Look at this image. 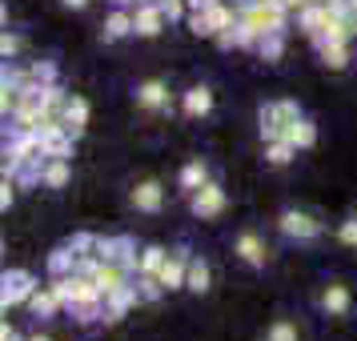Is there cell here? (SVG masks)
<instances>
[{
    "label": "cell",
    "instance_id": "6da1fadb",
    "mask_svg": "<svg viewBox=\"0 0 357 341\" xmlns=\"http://www.w3.org/2000/svg\"><path fill=\"white\" fill-rule=\"evenodd\" d=\"M273 225L293 245H313V241H321V233H325V221L309 209H281Z\"/></svg>",
    "mask_w": 357,
    "mask_h": 341
},
{
    "label": "cell",
    "instance_id": "7a4b0ae2",
    "mask_svg": "<svg viewBox=\"0 0 357 341\" xmlns=\"http://www.w3.org/2000/svg\"><path fill=\"white\" fill-rule=\"evenodd\" d=\"M233 257L241 261L245 269H269V261H273V249L265 245V237H261L257 229H241L237 237H233Z\"/></svg>",
    "mask_w": 357,
    "mask_h": 341
},
{
    "label": "cell",
    "instance_id": "3957f363",
    "mask_svg": "<svg viewBox=\"0 0 357 341\" xmlns=\"http://www.w3.org/2000/svg\"><path fill=\"white\" fill-rule=\"evenodd\" d=\"M225 209H229V193H225V185H221L217 177L205 181V185L189 197V213H193L197 221H217Z\"/></svg>",
    "mask_w": 357,
    "mask_h": 341
},
{
    "label": "cell",
    "instance_id": "277c9868",
    "mask_svg": "<svg viewBox=\"0 0 357 341\" xmlns=\"http://www.w3.org/2000/svg\"><path fill=\"white\" fill-rule=\"evenodd\" d=\"M36 281L29 269H8V273L0 277V309L8 313V309H20V305H29V297L36 293Z\"/></svg>",
    "mask_w": 357,
    "mask_h": 341
},
{
    "label": "cell",
    "instance_id": "5b68a950",
    "mask_svg": "<svg viewBox=\"0 0 357 341\" xmlns=\"http://www.w3.org/2000/svg\"><path fill=\"white\" fill-rule=\"evenodd\" d=\"M165 24H169V17H165L161 0H141V4H132V29L141 36V40H157V36L165 33Z\"/></svg>",
    "mask_w": 357,
    "mask_h": 341
},
{
    "label": "cell",
    "instance_id": "8992f818",
    "mask_svg": "<svg viewBox=\"0 0 357 341\" xmlns=\"http://www.w3.org/2000/svg\"><path fill=\"white\" fill-rule=\"evenodd\" d=\"M317 309H321L325 317H349V309H354V289L341 281V277H329L317 293Z\"/></svg>",
    "mask_w": 357,
    "mask_h": 341
},
{
    "label": "cell",
    "instance_id": "52a82bcc",
    "mask_svg": "<svg viewBox=\"0 0 357 341\" xmlns=\"http://www.w3.org/2000/svg\"><path fill=\"white\" fill-rule=\"evenodd\" d=\"M189 261H193V249H189L185 241L169 249V261H165V269H161V285H165V293H185Z\"/></svg>",
    "mask_w": 357,
    "mask_h": 341
},
{
    "label": "cell",
    "instance_id": "ba28073f",
    "mask_svg": "<svg viewBox=\"0 0 357 341\" xmlns=\"http://www.w3.org/2000/svg\"><path fill=\"white\" fill-rule=\"evenodd\" d=\"M132 100H137V109H145V113H165V109L173 105V89H169V81H161V77H149V81H141L132 89Z\"/></svg>",
    "mask_w": 357,
    "mask_h": 341
},
{
    "label": "cell",
    "instance_id": "9c48e42d",
    "mask_svg": "<svg viewBox=\"0 0 357 341\" xmlns=\"http://www.w3.org/2000/svg\"><path fill=\"white\" fill-rule=\"evenodd\" d=\"M129 205L137 213H145V217H157V213L165 209V185L157 177L137 181V185L129 189Z\"/></svg>",
    "mask_w": 357,
    "mask_h": 341
},
{
    "label": "cell",
    "instance_id": "30bf717a",
    "mask_svg": "<svg viewBox=\"0 0 357 341\" xmlns=\"http://www.w3.org/2000/svg\"><path fill=\"white\" fill-rule=\"evenodd\" d=\"M201 17H205V40H217L221 33H229V29L237 24L241 13H237V0H233V4H229V0H217V4H209V8L201 13Z\"/></svg>",
    "mask_w": 357,
    "mask_h": 341
},
{
    "label": "cell",
    "instance_id": "8fae6325",
    "mask_svg": "<svg viewBox=\"0 0 357 341\" xmlns=\"http://www.w3.org/2000/svg\"><path fill=\"white\" fill-rule=\"evenodd\" d=\"M141 305V297H137V285H125V289H116V293H109L105 297V321L100 325H121L125 317H129V309H137Z\"/></svg>",
    "mask_w": 357,
    "mask_h": 341
},
{
    "label": "cell",
    "instance_id": "7c38bea8",
    "mask_svg": "<svg viewBox=\"0 0 357 341\" xmlns=\"http://www.w3.org/2000/svg\"><path fill=\"white\" fill-rule=\"evenodd\" d=\"M213 105H217V97H213L209 84H189V89L181 93V113L193 116V121H205V116L213 113Z\"/></svg>",
    "mask_w": 357,
    "mask_h": 341
},
{
    "label": "cell",
    "instance_id": "4fadbf2b",
    "mask_svg": "<svg viewBox=\"0 0 357 341\" xmlns=\"http://www.w3.org/2000/svg\"><path fill=\"white\" fill-rule=\"evenodd\" d=\"M24 309L33 313L36 321H52V317L65 309V301H61V293L52 289V281H49V285H36V293L29 297V305H24Z\"/></svg>",
    "mask_w": 357,
    "mask_h": 341
},
{
    "label": "cell",
    "instance_id": "5bb4252c",
    "mask_svg": "<svg viewBox=\"0 0 357 341\" xmlns=\"http://www.w3.org/2000/svg\"><path fill=\"white\" fill-rule=\"evenodd\" d=\"M205 181H213V169H209V161L205 157H189V161L181 165V173H177V189L185 197H193Z\"/></svg>",
    "mask_w": 357,
    "mask_h": 341
},
{
    "label": "cell",
    "instance_id": "9a60e30c",
    "mask_svg": "<svg viewBox=\"0 0 357 341\" xmlns=\"http://www.w3.org/2000/svg\"><path fill=\"white\" fill-rule=\"evenodd\" d=\"M297 17V33L305 36V40H317V36L325 33V24H329V0L325 4H309V8H301V13H293Z\"/></svg>",
    "mask_w": 357,
    "mask_h": 341
},
{
    "label": "cell",
    "instance_id": "2e32d148",
    "mask_svg": "<svg viewBox=\"0 0 357 341\" xmlns=\"http://www.w3.org/2000/svg\"><path fill=\"white\" fill-rule=\"evenodd\" d=\"M40 185H45V189H52V193L68 189V185H73V161H65V157H45Z\"/></svg>",
    "mask_w": 357,
    "mask_h": 341
},
{
    "label": "cell",
    "instance_id": "e0dca14e",
    "mask_svg": "<svg viewBox=\"0 0 357 341\" xmlns=\"http://www.w3.org/2000/svg\"><path fill=\"white\" fill-rule=\"evenodd\" d=\"M137 29H132V8H113L109 17H105V24H100V40L105 45H116V40H125V36H132Z\"/></svg>",
    "mask_w": 357,
    "mask_h": 341
},
{
    "label": "cell",
    "instance_id": "ac0fdd59",
    "mask_svg": "<svg viewBox=\"0 0 357 341\" xmlns=\"http://www.w3.org/2000/svg\"><path fill=\"white\" fill-rule=\"evenodd\" d=\"M209 289H213V265H209V257L193 253V261H189V277H185V293L205 297Z\"/></svg>",
    "mask_w": 357,
    "mask_h": 341
},
{
    "label": "cell",
    "instance_id": "d6986e66",
    "mask_svg": "<svg viewBox=\"0 0 357 341\" xmlns=\"http://www.w3.org/2000/svg\"><path fill=\"white\" fill-rule=\"evenodd\" d=\"M89 113H93V109H89V100H84L81 93H73V97H68V105H65V113H61V121H65V129L73 132L77 141H81L84 129H89Z\"/></svg>",
    "mask_w": 357,
    "mask_h": 341
},
{
    "label": "cell",
    "instance_id": "ffe728a7",
    "mask_svg": "<svg viewBox=\"0 0 357 341\" xmlns=\"http://www.w3.org/2000/svg\"><path fill=\"white\" fill-rule=\"evenodd\" d=\"M281 141L297 145L301 153H305V149H313V145H317V121H313V116H297V121H289V125H285V132H281Z\"/></svg>",
    "mask_w": 357,
    "mask_h": 341
},
{
    "label": "cell",
    "instance_id": "44dd1931",
    "mask_svg": "<svg viewBox=\"0 0 357 341\" xmlns=\"http://www.w3.org/2000/svg\"><path fill=\"white\" fill-rule=\"evenodd\" d=\"M105 257H109V261H121L125 269H132V273H137V257H141V245L132 241L129 233H121V237H109V245H105Z\"/></svg>",
    "mask_w": 357,
    "mask_h": 341
},
{
    "label": "cell",
    "instance_id": "7402d4cb",
    "mask_svg": "<svg viewBox=\"0 0 357 341\" xmlns=\"http://www.w3.org/2000/svg\"><path fill=\"white\" fill-rule=\"evenodd\" d=\"M257 129H261V141H281V132H285V121H281V109H277V100H265L257 109Z\"/></svg>",
    "mask_w": 357,
    "mask_h": 341
},
{
    "label": "cell",
    "instance_id": "603a6c76",
    "mask_svg": "<svg viewBox=\"0 0 357 341\" xmlns=\"http://www.w3.org/2000/svg\"><path fill=\"white\" fill-rule=\"evenodd\" d=\"M77 265H81V257H77V249L73 245H56L49 253V261H45V269H49V277H68V273H77Z\"/></svg>",
    "mask_w": 357,
    "mask_h": 341
},
{
    "label": "cell",
    "instance_id": "cb8c5ba5",
    "mask_svg": "<svg viewBox=\"0 0 357 341\" xmlns=\"http://www.w3.org/2000/svg\"><path fill=\"white\" fill-rule=\"evenodd\" d=\"M354 52H357V45H321L317 49V61L329 73H345V68L354 65Z\"/></svg>",
    "mask_w": 357,
    "mask_h": 341
},
{
    "label": "cell",
    "instance_id": "d4e9b609",
    "mask_svg": "<svg viewBox=\"0 0 357 341\" xmlns=\"http://www.w3.org/2000/svg\"><path fill=\"white\" fill-rule=\"evenodd\" d=\"M165 261H169V249H165V245H141V257H137V273L161 277Z\"/></svg>",
    "mask_w": 357,
    "mask_h": 341
},
{
    "label": "cell",
    "instance_id": "484cf974",
    "mask_svg": "<svg viewBox=\"0 0 357 341\" xmlns=\"http://www.w3.org/2000/svg\"><path fill=\"white\" fill-rule=\"evenodd\" d=\"M20 105H24V84L13 81V77H4V81H0V116L8 121Z\"/></svg>",
    "mask_w": 357,
    "mask_h": 341
},
{
    "label": "cell",
    "instance_id": "4316f807",
    "mask_svg": "<svg viewBox=\"0 0 357 341\" xmlns=\"http://www.w3.org/2000/svg\"><path fill=\"white\" fill-rule=\"evenodd\" d=\"M297 153H301V149L289 145V141H265V165H269V169H285V165H293L297 161Z\"/></svg>",
    "mask_w": 357,
    "mask_h": 341
},
{
    "label": "cell",
    "instance_id": "83f0119b",
    "mask_svg": "<svg viewBox=\"0 0 357 341\" xmlns=\"http://www.w3.org/2000/svg\"><path fill=\"white\" fill-rule=\"evenodd\" d=\"M132 285H137V297H141V305H153V301H161V297H165V285H161V277L132 273Z\"/></svg>",
    "mask_w": 357,
    "mask_h": 341
},
{
    "label": "cell",
    "instance_id": "f1b7e54d",
    "mask_svg": "<svg viewBox=\"0 0 357 341\" xmlns=\"http://www.w3.org/2000/svg\"><path fill=\"white\" fill-rule=\"evenodd\" d=\"M261 341H301V329H297L293 317H273L269 329L261 333Z\"/></svg>",
    "mask_w": 357,
    "mask_h": 341
},
{
    "label": "cell",
    "instance_id": "f546056e",
    "mask_svg": "<svg viewBox=\"0 0 357 341\" xmlns=\"http://www.w3.org/2000/svg\"><path fill=\"white\" fill-rule=\"evenodd\" d=\"M257 56L265 61V65H277V61L285 56V33H265V36H261Z\"/></svg>",
    "mask_w": 357,
    "mask_h": 341
},
{
    "label": "cell",
    "instance_id": "4dcf8cb0",
    "mask_svg": "<svg viewBox=\"0 0 357 341\" xmlns=\"http://www.w3.org/2000/svg\"><path fill=\"white\" fill-rule=\"evenodd\" d=\"M20 52H24V36L17 29H4L0 33V56L4 61H20Z\"/></svg>",
    "mask_w": 357,
    "mask_h": 341
},
{
    "label": "cell",
    "instance_id": "1f68e13d",
    "mask_svg": "<svg viewBox=\"0 0 357 341\" xmlns=\"http://www.w3.org/2000/svg\"><path fill=\"white\" fill-rule=\"evenodd\" d=\"M333 237H337L345 249H357V213H349L345 221H337V229H333Z\"/></svg>",
    "mask_w": 357,
    "mask_h": 341
},
{
    "label": "cell",
    "instance_id": "d6a6232c",
    "mask_svg": "<svg viewBox=\"0 0 357 341\" xmlns=\"http://www.w3.org/2000/svg\"><path fill=\"white\" fill-rule=\"evenodd\" d=\"M17 193H20V185H17L13 177L0 181V213H8L13 205H17Z\"/></svg>",
    "mask_w": 357,
    "mask_h": 341
},
{
    "label": "cell",
    "instance_id": "836d02e7",
    "mask_svg": "<svg viewBox=\"0 0 357 341\" xmlns=\"http://www.w3.org/2000/svg\"><path fill=\"white\" fill-rule=\"evenodd\" d=\"M277 109H281V121H285V125H289V121H297V116H305V113H301V105H297V100H289V97L277 100Z\"/></svg>",
    "mask_w": 357,
    "mask_h": 341
},
{
    "label": "cell",
    "instance_id": "e575fe53",
    "mask_svg": "<svg viewBox=\"0 0 357 341\" xmlns=\"http://www.w3.org/2000/svg\"><path fill=\"white\" fill-rule=\"evenodd\" d=\"M93 0H61V8H68V13H84Z\"/></svg>",
    "mask_w": 357,
    "mask_h": 341
},
{
    "label": "cell",
    "instance_id": "d590c367",
    "mask_svg": "<svg viewBox=\"0 0 357 341\" xmlns=\"http://www.w3.org/2000/svg\"><path fill=\"white\" fill-rule=\"evenodd\" d=\"M0 341H24V338H20L17 329H13V325L4 321V325H0Z\"/></svg>",
    "mask_w": 357,
    "mask_h": 341
},
{
    "label": "cell",
    "instance_id": "8d00e7d4",
    "mask_svg": "<svg viewBox=\"0 0 357 341\" xmlns=\"http://www.w3.org/2000/svg\"><path fill=\"white\" fill-rule=\"evenodd\" d=\"M109 4H113V8H132L137 0H109Z\"/></svg>",
    "mask_w": 357,
    "mask_h": 341
},
{
    "label": "cell",
    "instance_id": "74e56055",
    "mask_svg": "<svg viewBox=\"0 0 357 341\" xmlns=\"http://www.w3.org/2000/svg\"><path fill=\"white\" fill-rule=\"evenodd\" d=\"M24 341H52V338H49V333H29Z\"/></svg>",
    "mask_w": 357,
    "mask_h": 341
}]
</instances>
